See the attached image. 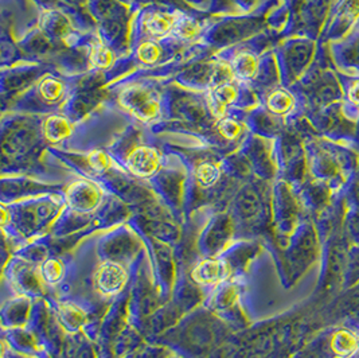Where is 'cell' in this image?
<instances>
[{
	"instance_id": "cell-17",
	"label": "cell",
	"mask_w": 359,
	"mask_h": 358,
	"mask_svg": "<svg viewBox=\"0 0 359 358\" xmlns=\"http://www.w3.org/2000/svg\"><path fill=\"white\" fill-rule=\"evenodd\" d=\"M266 105L275 114H285L292 108V98L284 91H276L268 98Z\"/></svg>"
},
{
	"instance_id": "cell-10",
	"label": "cell",
	"mask_w": 359,
	"mask_h": 358,
	"mask_svg": "<svg viewBox=\"0 0 359 358\" xmlns=\"http://www.w3.org/2000/svg\"><path fill=\"white\" fill-rule=\"evenodd\" d=\"M58 318L67 331H77L85 321V312L77 306L67 303L60 307Z\"/></svg>"
},
{
	"instance_id": "cell-18",
	"label": "cell",
	"mask_w": 359,
	"mask_h": 358,
	"mask_svg": "<svg viewBox=\"0 0 359 358\" xmlns=\"http://www.w3.org/2000/svg\"><path fill=\"white\" fill-rule=\"evenodd\" d=\"M42 279L49 284H57L64 277V264L57 259L45 261L41 268Z\"/></svg>"
},
{
	"instance_id": "cell-13",
	"label": "cell",
	"mask_w": 359,
	"mask_h": 358,
	"mask_svg": "<svg viewBox=\"0 0 359 358\" xmlns=\"http://www.w3.org/2000/svg\"><path fill=\"white\" fill-rule=\"evenodd\" d=\"M89 62L93 67L97 69H108L114 64V53L104 45V42L96 41L93 42L90 53H89Z\"/></svg>"
},
{
	"instance_id": "cell-12",
	"label": "cell",
	"mask_w": 359,
	"mask_h": 358,
	"mask_svg": "<svg viewBox=\"0 0 359 358\" xmlns=\"http://www.w3.org/2000/svg\"><path fill=\"white\" fill-rule=\"evenodd\" d=\"M38 92H39V96L42 98V100L53 104L64 98L62 95L65 93V85L57 79L49 77V79L42 80V82L39 84Z\"/></svg>"
},
{
	"instance_id": "cell-11",
	"label": "cell",
	"mask_w": 359,
	"mask_h": 358,
	"mask_svg": "<svg viewBox=\"0 0 359 358\" xmlns=\"http://www.w3.org/2000/svg\"><path fill=\"white\" fill-rule=\"evenodd\" d=\"M331 346L338 356L344 357L351 354L355 349H358V337L353 336L347 330H341L334 336Z\"/></svg>"
},
{
	"instance_id": "cell-3",
	"label": "cell",
	"mask_w": 359,
	"mask_h": 358,
	"mask_svg": "<svg viewBox=\"0 0 359 358\" xmlns=\"http://www.w3.org/2000/svg\"><path fill=\"white\" fill-rule=\"evenodd\" d=\"M121 104L142 121H151L158 116L161 110L156 95L146 88H133L127 91L121 96Z\"/></svg>"
},
{
	"instance_id": "cell-6",
	"label": "cell",
	"mask_w": 359,
	"mask_h": 358,
	"mask_svg": "<svg viewBox=\"0 0 359 358\" xmlns=\"http://www.w3.org/2000/svg\"><path fill=\"white\" fill-rule=\"evenodd\" d=\"M238 96V88L234 82L229 81L212 86L209 95V107L217 119L224 117L230 104H233Z\"/></svg>"
},
{
	"instance_id": "cell-20",
	"label": "cell",
	"mask_w": 359,
	"mask_h": 358,
	"mask_svg": "<svg viewBox=\"0 0 359 358\" xmlns=\"http://www.w3.org/2000/svg\"><path fill=\"white\" fill-rule=\"evenodd\" d=\"M217 130L225 139L234 140L240 136V133L243 131V126L237 120L224 116L219 119V121L217 124Z\"/></svg>"
},
{
	"instance_id": "cell-7",
	"label": "cell",
	"mask_w": 359,
	"mask_h": 358,
	"mask_svg": "<svg viewBox=\"0 0 359 358\" xmlns=\"http://www.w3.org/2000/svg\"><path fill=\"white\" fill-rule=\"evenodd\" d=\"M180 13L167 14V13H151L143 19V27L146 33L151 37V39H161L165 35L172 33L177 18Z\"/></svg>"
},
{
	"instance_id": "cell-16",
	"label": "cell",
	"mask_w": 359,
	"mask_h": 358,
	"mask_svg": "<svg viewBox=\"0 0 359 358\" xmlns=\"http://www.w3.org/2000/svg\"><path fill=\"white\" fill-rule=\"evenodd\" d=\"M161 53L162 49L158 44V39H148L139 46L137 57L143 64L151 65L161 58Z\"/></svg>"
},
{
	"instance_id": "cell-5",
	"label": "cell",
	"mask_w": 359,
	"mask_h": 358,
	"mask_svg": "<svg viewBox=\"0 0 359 358\" xmlns=\"http://www.w3.org/2000/svg\"><path fill=\"white\" fill-rule=\"evenodd\" d=\"M226 274H228V265L225 261L219 259H205L194 268L193 279L198 284L212 286L224 280Z\"/></svg>"
},
{
	"instance_id": "cell-2",
	"label": "cell",
	"mask_w": 359,
	"mask_h": 358,
	"mask_svg": "<svg viewBox=\"0 0 359 358\" xmlns=\"http://www.w3.org/2000/svg\"><path fill=\"white\" fill-rule=\"evenodd\" d=\"M128 281L127 270L116 261H104L95 274V287L100 295L107 298L121 293Z\"/></svg>"
},
{
	"instance_id": "cell-9",
	"label": "cell",
	"mask_w": 359,
	"mask_h": 358,
	"mask_svg": "<svg viewBox=\"0 0 359 358\" xmlns=\"http://www.w3.org/2000/svg\"><path fill=\"white\" fill-rule=\"evenodd\" d=\"M70 131H72L70 123L64 116H55V114L49 116L43 124L45 138L51 143L62 142L70 135Z\"/></svg>"
},
{
	"instance_id": "cell-19",
	"label": "cell",
	"mask_w": 359,
	"mask_h": 358,
	"mask_svg": "<svg viewBox=\"0 0 359 358\" xmlns=\"http://www.w3.org/2000/svg\"><path fill=\"white\" fill-rule=\"evenodd\" d=\"M86 162L89 164V167L96 173V174H104L111 168L112 159L109 158V155L101 150H95L88 155Z\"/></svg>"
},
{
	"instance_id": "cell-4",
	"label": "cell",
	"mask_w": 359,
	"mask_h": 358,
	"mask_svg": "<svg viewBox=\"0 0 359 358\" xmlns=\"http://www.w3.org/2000/svg\"><path fill=\"white\" fill-rule=\"evenodd\" d=\"M126 164L133 175L139 178H149L159 171L162 157L154 147H136L127 155Z\"/></svg>"
},
{
	"instance_id": "cell-15",
	"label": "cell",
	"mask_w": 359,
	"mask_h": 358,
	"mask_svg": "<svg viewBox=\"0 0 359 358\" xmlns=\"http://www.w3.org/2000/svg\"><path fill=\"white\" fill-rule=\"evenodd\" d=\"M172 33L175 34L182 41H190L201 33V25L191 18L178 14Z\"/></svg>"
},
{
	"instance_id": "cell-21",
	"label": "cell",
	"mask_w": 359,
	"mask_h": 358,
	"mask_svg": "<svg viewBox=\"0 0 359 358\" xmlns=\"http://www.w3.org/2000/svg\"><path fill=\"white\" fill-rule=\"evenodd\" d=\"M358 347H359V337H358Z\"/></svg>"
},
{
	"instance_id": "cell-14",
	"label": "cell",
	"mask_w": 359,
	"mask_h": 358,
	"mask_svg": "<svg viewBox=\"0 0 359 358\" xmlns=\"http://www.w3.org/2000/svg\"><path fill=\"white\" fill-rule=\"evenodd\" d=\"M221 178V168L212 162L201 163L196 168V179L199 186L208 189Z\"/></svg>"
},
{
	"instance_id": "cell-8",
	"label": "cell",
	"mask_w": 359,
	"mask_h": 358,
	"mask_svg": "<svg viewBox=\"0 0 359 358\" xmlns=\"http://www.w3.org/2000/svg\"><path fill=\"white\" fill-rule=\"evenodd\" d=\"M233 72V76L240 80H252L257 70H259V62L257 58L250 51H240L229 64Z\"/></svg>"
},
{
	"instance_id": "cell-1",
	"label": "cell",
	"mask_w": 359,
	"mask_h": 358,
	"mask_svg": "<svg viewBox=\"0 0 359 358\" xmlns=\"http://www.w3.org/2000/svg\"><path fill=\"white\" fill-rule=\"evenodd\" d=\"M66 202L76 213L86 214L96 211L102 201V190L89 179L74 180L66 190Z\"/></svg>"
}]
</instances>
